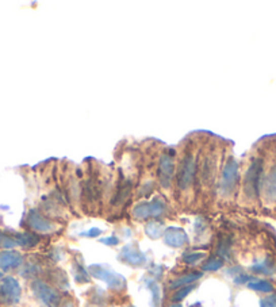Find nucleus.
<instances>
[{"label": "nucleus", "instance_id": "1", "mask_svg": "<svg viewBox=\"0 0 276 307\" xmlns=\"http://www.w3.org/2000/svg\"><path fill=\"white\" fill-rule=\"evenodd\" d=\"M264 162L261 158H255L248 166L245 176H244V192L249 199H256L261 191L263 183Z\"/></svg>", "mask_w": 276, "mask_h": 307}, {"label": "nucleus", "instance_id": "2", "mask_svg": "<svg viewBox=\"0 0 276 307\" xmlns=\"http://www.w3.org/2000/svg\"><path fill=\"white\" fill-rule=\"evenodd\" d=\"M89 275L97 280H101L107 284V287L113 291L121 292L127 286V282L122 275L114 272L109 265H101V264H93L88 268Z\"/></svg>", "mask_w": 276, "mask_h": 307}, {"label": "nucleus", "instance_id": "3", "mask_svg": "<svg viewBox=\"0 0 276 307\" xmlns=\"http://www.w3.org/2000/svg\"><path fill=\"white\" fill-rule=\"evenodd\" d=\"M31 291L37 299L46 307H58L61 299H62L58 290L42 279L32 280Z\"/></svg>", "mask_w": 276, "mask_h": 307}, {"label": "nucleus", "instance_id": "4", "mask_svg": "<svg viewBox=\"0 0 276 307\" xmlns=\"http://www.w3.org/2000/svg\"><path fill=\"white\" fill-rule=\"evenodd\" d=\"M238 180V162L233 157L227 158L221 175V182H219V191L223 196H229L234 192L235 186Z\"/></svg>", "mask_w": 276, "mask_h": 307}, {"label": "nucleus", "instance_id": "5", "mask_svg": "<svg viewBox=\"0 0 276 307\" xmlns=\"http://www.w3.org/2000/svg\"><path fill=\"white\" fill-rule=\"evenodd\" d=\"M22 298V287L18 279L14 276H6L0 284V299L8 306H14L20 302Z\"/></svg>", "mask_w": 276, "mask_h": 307}, {"label": "nucleus", "instance_id": "6", "mask_svg": "<svg viewBox=\"0 0 276 307\" xmlns=\"http://www.w3.org/2000/svg\"><path fill=\"white\" fill-rule=\"evenodd\" d=\"M195 172H196V161L191 153L186 154L180 164V169L178 175V187L180 191L190 190L194 183Z\"/></svg>", "mask_w": 276, "mask_h": 307}, {"label": "nucleus", "instance_id": "7", "mask_svg": "<svg viewBox=\"0 0 276 307\" xmlns=\"http://www.w3.org/2000/svg\"><path fill=\"white\" fill-rule=\"evenodd\" d=\"M26 222L32 233H37V234H48V233H53L56 230V223L36 209H31L28 211Z\"/></svg>", "mask_w": 276, "mask_h": 307}, {"label": "nucleus", "instance_id": "8", "mask_svg": "<svg viewBox=\"0 0 276 307\" xmlns=\"http://www.w3.org/2000/svg\"><path fill=\"white\" fill-rule=\"evenodd\" d=\"M119 260L122 263L131 265V267H141L145 264L146 256L135 245L129 244V245H125L122 248L121 252H119Z\"/></svg>", "mask_w": 276, "mask_h": 307}, {"label": "nucleus", "instance_id": "9", "mask_svg": "<svg viewBox=\"0 0 276 307\" xmlns=\"http://www.w3.org/2000/svg\"><path fill=\"white\" fill-rule=\"evenodd\" d=\"M175 175V162L174 158L168 154H161L160 161H158V178H160V184L164 188H168L172 184Z\"/></svg>", "mask_w": 276, "mask_h": 307}, {"label": "nucleus", "instance_id": "10", "mask_svg": "<svg viewBox=\"0 0 276 307\" xmlns=\"http://www.w3.org/2000/svg\"><path fill=\"white\" fill-rule=\"evenodd\" d=\"M24 264L23 255L18 251H2L0 252V271L8 272L18 269Z\"/></svg>", "mask_w": 276, "mask_h": 307}, {"label": "nucleus", "instance_id": "11", "mask_svg": "<svg viewBox=\"0 0 276 307\" xmlns=\"http://www.w3.org/2000/svg\"><path fill=\"white\" fill-rule=\"evenodd\" d=\"M164 243L170 248H183L188 244V235L182 227H166L164 231Z\"/></svg>", "mask_w": 276, "mask_h": 307}, {"label": "nucleus", "instance_id": "12", "mask_svg": "<svg viewBox=\"0 0 276 307\" xmlns=\"http://www.w3.org/2000/svg\"><path fill=\"white\" fill-rule=\"evenodd\" d=\"M251 272L255 275L261 276H273L276 274V263L275 260L267 256L263 260H259L251 265Z\"/></svg>", "mask_w": 276, "mask_h": 307}, {"label": "nucleus", "instance_id": "13", "mask_svg": "<svg viewBox=\"0 0 276 307\" xmlns=\"http://www.w3.org/2000/svg\"><path fill=\"white\" fill-rule=\"evenodd\" d=\"M203 278V272L202 271H194V272H188L186 275L178 276L169 282V290L172 291H176L179 288L187 287V286H192L198 282L199 279Z\"/></svg>", "mask_w": 276, "mask_h": 307}, {"label": "nucleus", "instance_id": "14", "mask_svg": "<svg viewBox=\"0 0 276 307\" xmlns=\"http://www.w3.org/2000/svg\"><path fill=\"white\" fill-rule=\"evenodd\" d=\"M261 188L268 202H276V165L263 179Z\"/></svg>", "mask_w": 276, "mask_h": 307}, {"label": "nucleus", "instance_id": "15", "mask_svg": "<svg viewBox=\"0 0 276 307\" xmlns=\"http://www.w3.org/2000/svg\"><path fill=\"white\" fill-rule=\"evenodd\" d=\"M18 247L22 248H34L40 244V235L32 231H22V233H14Z\"/></svg>", "mask_w": 276, "mask_h": 307}, {"label": "nucleus", "instance_id": "16", "mask_svg": "<svg viewBox=\"0 0 276 307\" xmlns=\"http://www.w3.org/2000/svg\"><path fill=\"white\" fill-rule=\"evenodd\" d=\"M247 287L249 290H252V291L260 292V294H272L273 290H275V287H273V284L271 282H268L265 279H257V278H255L252 282H249L247 284Z\"/></svg>", "mask_w": 276, "mask_h": 307}, {"label": "nucleus", "instance_id": "17", "mask_svg": "<svg viewBox=\"0 0 276 307\" xmlns=\"http://www.w3.org/2000/svg\"><path fill=\"white\" fill-rule=\"evenodd\" d=\"M164 231H165L164 223L157 222V221H149L145 225L146 235L152 240H158L160 237H164Z\"/></svg>", "mask_w": 276, "mask_h": 307}, {"label": "nucleus", "instance_id": "18", "mask_svg": "<svg viewBox=\"0 0 276 307\" xmlns=\"http://www.w3.org/2000/svg\"><path fill=\"white\" fill-rule=\"evenodd\" d=\"M231 238L230 237H222V238L218 241V245H217V256L219 259H222L223 261L226 260H230L231 257Z\"/></svg>", "mask_w": 276, "mask_h": 307}, {"label": "nucleus", "instance_id": "19", "mask_svg": "<svg viewBox=\"0 0 276 307\" xmlns=\"http://www.w3.org/2000/svg\"><path fill=\"white\" fill-rule=\"evenodd\" d=\"M73 279L79 284L89 283L91 282V275L88 269H85L84 265L81 263H73Z\"/></svg>", "mask_w": 276, "mask_h": 307}, {"label": "nucleus", "instance_id": "20", "mask_svg": "<svg viewBox=\"0 0 276 307\" xmlns=\"http://www.w3.org/2000/svg\"><path fill=\"white\" fill-rule=\"evenodd\" d=\"M206 259V253L204 252H195V251H188L183 255L182 260L183 263L190 265V267H195L198 264H202Z\"/></svg>", "mask_w": 276, "mask_h": 307}, {"label": "nucleus", "instance_id": "21", "mask_svg": "<svg viewBox=\"0 0 276 307\" xmlns=\"http://www.w3.org/2000/svg\"><path fill=\"white\" fill-rule=\"evenodd\" d=\"M200 174H202V182L203 183H210L211 179L214 178L215 174V162L213 160V157H206L204 161L202 164V169H200Z\"/></svg>", "mask_w": 276, "mask_h": 307}, {"label": "nucleus", "instance_id": "22", "mask_svg": "<svg viewBox=\"0 0 276 307\" xmlns=\"http://www.w3.org/2000/svg\"><path fill=\"white\" fill-rule=\"evenodd\" d=\"M225 265V261L218 256H210L202 263V272H217Z\"/></svg>", "mask_w": 276, "mask_h": 307}, {"label": "nucleus", "instance_id": "23", "mask_svg": "<svg viewBox=\"0 0 276 307\" xmlns=\"http://www.w3.org/2000/svg\"><path fill=\"white\" fill-rule=\"evenodd\" d=\"M131 214L137 221H146L150 218V206L149 202L138 203L137 206H134Z\"/></svg>", "mask_w": 276, "mask_h": 307}, {"label": "nucleus", "instance_id": "24", "mask_svg": "<svg viewBox=\"0 0 276 307\" xmlns=\"http://www.w3.org/2000/svg\"><path fill=\"white\" fill-rule=\"evenodd\" d=\"M15 247H18L15 240V234H11L8 231L0 230V248L4 251H11Z\"/></svg>", "mask_w": 276, "mask_h": 307}, {"label": "nucleus", "instance_id": "25", "mask_svg": "<svg viewBox=\"0 0 276 307\" xmlns=\"http://www.w3.org/2000/svg\"><path fill=\"white\" fill-rule=\"evenodd\" d=\"M50 276H52V282L54 286H57L58 288H62V290H68L69 282L64 271H61V269H53L52 275Z\"/></svg>", "mask_w": 276, "mask_h": 307}, {"label": "nucleus", "instance_id": "26", "mask_svg": "<svg viewBox=\"0 0 276 307\" xmlns=\"http://www.w3.org/2000/svg\"><path fill=\"white\" fill-rule=\"evenodd\" d=\"M146 284H148L150 294H152V303H153V307H158L160 306V302H161V290H160V286H158L153 279H150V278L146 280Z\"/></svg>", "mask_w": 276, "mask_h": 307}, {"label": "nucleus", "instance_id": "27", "mask_svg": "<svg viewBox=\"0 0 276 307\" xmlns=\"http://www.w3.org/2000/svg\"><path fill=\"white\" fill-rule=\"evenodd\" d=\"M195 287H196V284H192V286H187V287H182L176 290V291H174V294L170 296L172 303H182L183 300L186 299L187 296L194 291Z\"/></svg>", "mask_w": 276, "mask_h": 307}, {"label": "nucleus", "instance_id": "28", "mask_svg": "<svg viewBox=\"0 0 276 307\" xmlns=\"http://www.w3.org/2000/svg\"><path fill=\"white\" fill-rule=\"evenodd\" d=\"M150 206V218H158L164 214L165 211V202L161 198L153 199L152 202H149Z\"/></svg>", "mask_w": 276, "mask_h": 307}, {"label": "nucleus", "instance_id": "29", "mask_svg": "<svg viewBox=\"0 0 276 307\" xmlns=\"http://www.w3.org/2000/svg\"><path fill=\"white\" fill-rule=\"evenodd\" d=\"M41 267L37 263H27L22 265V271H20V275L24 276V278H37L40 275ZM38 279V278H37Z\"/></svg>", "mask_w": 276, "mask_h": 307}, {"label": "nucleus", "instance_id": "30", "mask_svg": "<svg viewBox=\"0 0 276 307\" xmlns=\"http://www.w3.org/2000/svg\"><path fill=\"white\" fill-rule=\"evenodd\" d=\"M253 279H255V276L248 275V274H245V272H241V274H238V275L234 276L233 282H234L237 286H244V284H248Z\"/></svg>", "mask_w": 276, "mask_h": 307}, {"label": "nucleus", "instance_id": "31", "mask_svg": "<svg viewBox=\"0 0 276 307\" xmlns=\"http://www.w3.org/2000/svg\"><path fill=\"white\" fill-rule=\"evenodd\" d=\"M260 307H276V294H269L260 300Z\"/></svg>", "mask_w": 276, "mask_h": 307}, {"label": "nucleus", "instance_id": "32", "mask_svg": "<svg viewBox=\"0 0 276 307\" xmlns=\"http://www.w3.org/2000/svg\"><path fill=\"white\" fill-rule=\"evenodd\" d=\"M194 229H195V233L198 235H202L204 231H206L207 229V223L206 221L203 218H198L196 221H195L194 223Z\"/></svg>", "mask_w": 276, "mask_h": 307}, {"label": "nucleus", "instance_id": "33", "mask_svg": "<svg viewBox=\"0 0 276 307\" xmlns=\"http://www.w3.org/2000/svg\"><path fill=\"white\" fill-rule=\"evenodd\" d=\"M100 243L107 245V247H115L119 244V240L115 237V235H109V237H105V238H100Z\"/></svg>", "mask_w": 276, "mask_h": 307}, {"label": "nucleus", "instance_id": "34", "mask_svg": "<svg viewBox=\"0 0 276 307\" xmlns=\"http://www.w3.org/2000/svg\"><path fill=\"white\" fill-rule=\"evenodd\" d=\"M101 234L100 229H97V227H92V229H89L88 231H84V233H81V235H85V237H91V238H95V237H99Z\"/></svg>", "mask_w": 276, "mask_h": 307}, {"label": "nucleus", "instance_id": "35", "mask_svg": "<svg viewBox=\"0 0 276 307\" xmlns=\"http://www.w3.org/2000/svg\"><path fill=\"white\" fill-rule=\"evenodd\" d=\"M58 307H76V306H75V302H73L71 298H65V299H61Z\"/></svg>", "mask_w": 276, "mask_h": 307}, {"label": "nucleus", "instance_id": "36", "mask_svg": "<svg viewBox=\"0 0 276 307\" xmlns=\"http://www.w3.org/2000/svg\"><path fill=\"white\" fill-rule=\"evenodd\" d=\"M166 307H184V306H183L182 303H170V304H168Z\"/></svg>", "mask_w": 276, "mask_h": 307}, {"label": "nucleus", "instance_id": "37", "mask_svg": "<svg viewBox=\"0 0 276 307\" xmlns=\"http://www.w3.org/2000/svg\"><path fill=\"white\" fill-rule=\"evenodd\" d=\"M3 271H0V284H2V282H3Z\"/></svg>", "mask_w": 276, "mask_h": 307}, {"label": "nucleus", "instance_id": "38", "mask_svg": "<svg viewBox=\"0 0 276 307\" xmlns=\"http://www.w3.org/2000/svg\"><path fill=\"white\" fill-rule=\"evenodd\" d=\"M129 307H135V306H129Z\"/></svg>", "mask_w": 276, "mask_h": 307}]
</instances>
